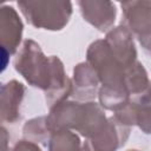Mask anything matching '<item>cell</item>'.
<instances>
[{
    "label": "cell",
    "mask_w": 151,
    "mask_h": 151,
    "mask_svg": "<svg viewBox=\"0 0 151 151\" xmlns=\"http://www.w3.org/2000/svg\"><path fill=\"white\" fill-rule=\"evenodd\" d=\"M57 59L55 55L46 57L34 40L27 39L15 57L14 67L31 86L46 92L52 83Z\"/></svg>",
    "instance_id": "6da1fadb"
},
{
    "label": "cell",
    "mask_w": 151,
    "mask_h": 151,
    "mask_svg": "<svg viewBox=\"0 0 151 151\" xmlns=\"http://www.w3.org/2000/svg\"><path fill=\"white\" fill-rule=\"evenodd\" d=\"M19 9L33 27L48 31L63 29L72 15L68 0H28L18 1Z\"/></svg>",
    "instance_id": "7a4b0ae2"
},
{
    "label": "cell",
    "mask_w": 151,
    "mask_h": 151,
    "mask_svg": "<svg viewBox=\"0 0 151 151\" xmlns=\"http://www.w3.org/2000/svg\"><path fill=\"white\" fill-rule=\"evenodd\" d=\"M86 63L94 70L103 87L125 88V67L111 52L104 39L93 41L86 52Z\"/></svg>",
    "instance_id": "3957f363"
},
{
    "label": "cell",
    "mask_w": 151,
    "mask_h": 151,
    "mask_svg": "<svg viewBox=\"0 0 151 151\" xmlns=\"http://www.w3.org/2000/svg\"><path fill=\"white\" fill-rule=\"evenodd\" d=\"M85 114V103L64 100L50 107V113L46 116L47 127L51 133L61 130H79Z\"/></svg>",
    "instance_id": "277c9868"
},
{
    "label": "cell",
    "mask_w": 151,
    "mask_h": 151,
    "mask_svg": "<svg viewBox=\"0 0 151 151\" xmlns=\"http://www.w3.org/2000/svg\"><path fill=\"white\" fill-rule=\"evenodd\" d=\"M130 134V127L120 124L113 116L106 126L96 136L87 138L83 144L84 151H117Z\"/></svg>",
    "instance_id": "5b68a950"
},
{
    "label": "cell",
    "mask_w": 151,
    "mask_h": 151,
    "mask_svg": "<svg viewBox=\"0 0 151 151\" xmlns=\"http://www.w3.org/2000/svg\"><path fill=\"white\" fill-rule=\"evenodd\" d=\"M124 26L138 39L151 34V1L120 2Z\"/></svg>",
    "instance_id": "8992f818"
},
{
    "label": "cell",
    "mask_w": 151,
    "mask_h": 151,
    "mask_svg": "<svg viewBox=\"0 0 151 151\" xmlns=\"http://www.w3.org/2000/svg\"><path fill=\"white\" fill-rule=\"evenodd\" d=\"M78 6L84 20L98 31L105 32L113 26L117 15L113 2L107 0H80Z\"/></svg>",
    "instance_id": "52a82bcc"
},
{
    "label": "cell",
    "mask_w": 151,
    "mask_h": 151,
    "mask_svg": "<svg viewBox=\"0 0 151 151\" xmlns=\"http://www.w3.org/2000/svg\"><path fill=\"white\" fill-rule=\"evenodd\" d=\"M104 40L114 57L125 67H130L137 61V50L133 41V34L124 25L110 29Z\"/></svg>",
    "instance_id": "ba28073f"
},
{
    "label": "cell",
    "mask_w": 151,
    "mask_h": 151,
    "mask_svg": "<svg viewBox=\"0 0 151 151\" xmlns=\"http://www.w3.org/2000/svg\"><path fill=\"white\" fill-rule=\"evenodd\" d=\"M125 88L131 103L137 105L151 104V81L143 64L138 60L125 72Z\"/></svg>",
    "instance_id": "9c48e42d"
},
{
    "label": "cell",
    "mask_w": 151,
    "mask_h": 151,
    "mask_svg": "<svg viewBox=\"0 0 151 151\" xmlns=\"http://www.w3.org/2000/svg\"><path fill=\"white\" fill-rule=\"evenodd\" d=\"M22 21L12 6H1L0 8V39L1 48L9 54L15 53L22 37Z\"/></svg>",
    "instance_id": "30bf717a"
},
{
    "label": "cell",
    "mask_w": 151,
    "mask_h": 151,
    "mask_svg": "<svg viewBox=\"0 0 151 151\" xmlns=\"http://www.w3.org/2000/svg\"><path fill=\"white\" fill-rule=\"evenodd\" d=\"M99 78L87 63H79L73 68L72 97L77 100L91 101L98 96Z\"/></svg>",
    "instance_id": "8fae6325"
},
{
    "label": "cell",
    "mask_w": 151,
    "mask_h": 151,
    "mask_svg": "<svg viewBox=\"0 0 151 151\" xmlns=\"http://www.w3.org/2000/svg\"><path fill=\"white\" fill-rule=\"evenodd\" d=\"M25 86L11 80L1 86V119L2 122L15 123L20 118V104L24 98Z\"/></svg>",
    "instance_id": "7c38bea8"
},
{
    "label": "cell",
    "mask_w": 151,
    "mask_h": 151,
    "mask_svg": "<svg viewBox=\"0 0 151 151\" xmlns=\"http://www.w3.org/2000/svg\"><path fill=\"white\" fill-rule=\"evenodd\" d=\"M48 151H84L79 136L71 130H61L51 134Z\"/></svg>",
    "instance_id": "4fadbf2b"
},
{
    "label": "cell",
    "mask_w": 151,
    "mask_h": 151,
    "mask_svg": "<svg viewBox=\"0 0 151 151\" xmlns=\"http://www.w3.org/2000/svg\"><path fill=\"white\" fill-rule=\"evenodd\" d=\"M24 136L26 139L34 142V143H48L51 138V132L47 127V122H46V116L42 117H37L33 119H29L25 123L24 129H22Z\"/></svg>",
    "instance_id": "5bb4252c"
},
{
    "label": "cell",
    "mask_w": 151,
    "mask_h": 151,
    "mask_svg": "<svg viewBox=\"0 0 151 151\" xmlns=\"http://www.w3.org/2000/svg\"><path fill=\"white\" fill-rule=\"evenodd\" d=\"M136 125L146 134H151V104L137 105Z\"/></svg>",
    "instance_id": "9a60e30c"
},
{
    "label": "cell",
    "mask_w": 151,
    "mask_h": 151,
    "mask_svg": "<svg viewBox=\"0 0 151 151\" xmlns=\"http://www.w3.org/2000/svg\"><path fill=\"white\" fill-rule=\"evenodd\" d=\"M12 151H41V149L37 143L28 139H22L14 145Z\"/></svg>",
    "instance_id": "2e32d148"
},
{
    "label": "cell",
    "mask_w": 151,
    "mask_h": 151,
    "mask_svg": "<svg viewBox=\"0 0 151 151\" xmlns=\"http://www.w3.org/2000/svg\"><path fill=\"white\" fill-rule=\"evenodd\" d=\"M127 151H140V150H137V149H130V150H127Z\"/></svg>",
    "instance_id": "e0dca14e"
}]
</instances>
